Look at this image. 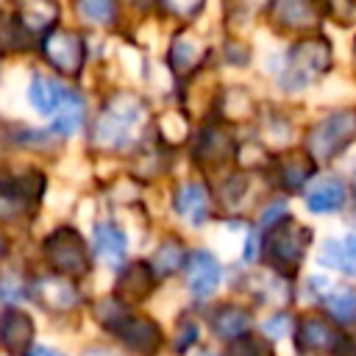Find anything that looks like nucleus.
<instances>
[{"label": "nucleus", "instance_id": "f257e3e1", "mask_svg": "<svg viewBox=\"0 0 356 356\" xmlns=\"http://www.w3.org/2000/svg\"><path fill=\"white\" fill-rule=\"evenodd\" d=\"M331 67V44L323 36H303L295 42L286 53L284 72H281V86L286 92H300L320 81Z\"/></svg>", "mask_w": 356, "mask_h": 356}, {"label": "nucleus", "instance_id": "f03ea898", "mask_svg": "<svg viewBox=\"0 0 356 356\" xmlns=\"http://www.w3.org/2000/svg\"><path fill=\"white\" fill-rule=\"evenodd\" d=\"M356 142V106L334 108L320 117L306 134V153L314 161H331Z\"/></svg>", "mask_w": 356, "mask_h": 356}, {"label": "nucleus", "instance_id": "7ed1b4c3", "mask_svg": "<svg viewBox=\"0 0 356 356\" xmlns=\"http://www.w3.org/2000/svg\"><path fill=\"white\" fill-rule=\"evenodd\" d=\"M142 120H145V108L136 97H114L97 117L92 136L100 147H122L125 142H131Z\"/></svg>", "mask_w": 356, "mask_h": 356}, {"label": "nucleus", "instance_id": "20e7f679", "mask_svg": "<svg viewBox=\"0 0 356 356\" xmlns=\"http://www.w3.org/2000/svg\"><path fill=\"white\" fill-rule=\"evenodd\" d=\"M312 242V231L300 222H295L292 217L275 222L264 239V253L270 256L273 267L281 270V273H292L300 261H303V253Z\"/></svg>", "mask_w": 356, "mask_h": 356}, {"label": "nucleus", "instance_id": "39448f33", "mask_svg": "<svg viewBox=\"0 0 356 356\" xmlns=\"http://www.w3.org/2000/svg\"><path fill=\"white\" fill-rule=\"evenodd\" d=\"M42 250H44L50 267L56 273H61L64 278H81L92 267L86 242L81 239V234L75 228H58V231H53L44 239Z\"/></svg>", "mask_w": 356, "mask_h": 356}, {"label": "nucleus", "instance_id": "423d86ee", "mask_svg": "<svg viewBox=\"0 0 356 356\" xmlns=\"http://www.w3.org/2000/svg\"><path fill=\"white\" fill-rule=\"evenodd\" d=\"M295 342L303 353H325V356H345L348 337L339 323H331L323 314H303L295 325Z\"/></svg>", "mask_w": 356, "mask_h": 356}, {"label": "nucleus", "instance_id": "0eeeda50", "mask_svg": "<svg viewBox=\"0 0 356 356\" xmlns=\"http://www.w3.org/2000/svg\"><path fill=\"white\" fill-rule=\"evenodd\" d=\"M106 325L125 342V348L136 350L139 356H150V353H156L159 345H161V331H159V325H156L153 320H147V317H128V314L117 312V314H111V317L106 320Z\"/></svg>", "mask_w": 356, "mask_h": 356}, {"label": "nucleus", "instance_id": "6e6552de", "mask_svg": "<svg viewBox=\"0 0 356 356\" xmlns=\"http://www.w3.org/2000/svg\"><path fill=\"white\" fill-rule=\"evenodd\" d=\"M44 58L64 75H75L83 64V39L75 31H50L42 42Z\"/></svg>", "mask_w": 356, "mask_h": 356}, {"label": "nucleus", "instance_id": "1a4fd4ad", "mask_svg": "<svg viewBox=\"0 0 356 356\" xmlns=\"http://www.w3.org/2000/svg\"><path fill=\"white\" fill-rule=\"evenodd\" d=\"M348 195H350V189H348L345 178L323 175L306 189V206L314 214H331V211H339L348 203Z\"/></svg>", "mask_w": 356, "mask_h": 356}, {"label": "nucleus", "instance_id": "9d476101", "mask_svg": "<svg viewBox=\"0 0 356 356\" xmlns=\"http://www.w3.org/2000/svg\"><path fill=\"white\" fill-rule=\"evenodd\" d=\"M33 342V320L22 309L0 312V348L8 353H28Z\"/></svg>", "mask_w": 356, "mask_h": 356}, {"label": "nucleus", "instance_id": "9b49d317", "mask_svg": "<svg viewBox=\"0 0 356 356\" xmlns=\"http://www.w3.org/2000/svg\"><path fill=\"white\" fill-rule=\"evenodd\" d=\"M220 278H222L220 261H217L209 250H197V253L189 256L186 284H189V292H192L195 298H209V295L220 286Z\"/></svg>", "mask_w": 356, "mask_h": 356}, {"label": "nucleus", "instance_id": "f8f14e48", "mask_svg": "<svg viewBox=\"0 0 356 356\" xmlns=\"http://www.w3.org/2000/svg\"><path fill=\"white\" fill-rule=\"evenodd\" d=\"M156 278L159 275L153 273L150 264L134 261L131 267L122 270V275L117 281V300H122V303H139V300H145L153 292Z\"/></svg>", "mask_w": 356, "mask_h": 356}, {"label": "nucleus", "instance_id": "ddd939ff", "mask_svg": "<svg viewBox=\"0 0 356 356\" xmlns=\"http://www.w3.org/2000/svg\"><path fill=\"white\" fill-rule=\"evenodd\" d=\"M273 14H275V22L286 31H306L317 22L314 0H275Z\"/></svg>", "mask_w": 356, "mask_h": 356}, {"label": "nucleus", "instance_id": "4468645a", "mask_svg": "<svg viewBox=\"0 0 356 356\" xmlns=\"http://www.w3.org/2000/svg\"><path fill=\"white\" fill-rule=\"evenodd\" d=\"M314 172V159L306 153V150H292L281 159V167H278V184L286 189V192H300L306 186V181L312 178Z\"/></svg>", "mask_w": 356, "mask_h": 356}, {"label": "nucleus", "instance_id": "2eb2a0df", "mask_svg": "<svg viewBox=\"0 0 356 356\" xmlns=\"http://www.w3.org/2000/svg\"><path fill=\"white\" fill-rule=\"evenodd\" d=\"M317 300L325 306V312H328L339 325H353V323H356V289H353V286H345V284L331 286V284H328V289H325Z\"/></svg>", "mask_w": 356, "mask_h": 356}, {"label": "nucleus", "instance_id": "dca6fc26", "mask_svg": "<svg viewBox=\"0 0 356 356\" xmlns=\"http://www.w3.org/2000/svg\"><path fill=\"white\" fill-rule=\"evenodd\" d=\"M175 211H178V217H184L192 225L206 222V217H209V195H206V189L200 184H184L175 192Z\"/></svg>", "mask_w": 356, "mask_h": 356}, {"label": "nucleus", "instance_id": "f3484780", "mask_svg": "<svg viewBox=\"0 0 356 356\" xmlns=\"http://www.w3.org/2000/svg\"><path fill=\"white\" fill-rule=\"evenodd\" d=\"M33 292H36V298H39L42 306H47V309H58V312L75 306V300H78V292H75L72 281H70V278H56V275H50V278H39Z\"/></svg>", "mask_w": 356, "mask_h": 356}, {"label": "nucleus", "instance_id": "a211bd4d", "mask_svg": "<svg viewBox=\"0 0 356 356\" xmlns=\"http://www.w3.org/2000/svg\"><path fill=\"white\" fill-rule=\"evenodd\" d=\"M248 325H250V314H248V309H242L236 303L220 306L214 312V317H211V328L222 339H239V337H245L248 334Z\"/></svg>", "mask_w": 356, "mask_h": 356}, {"label": "nucleus", "instance_id": "6ab92c4d", "mask_svg": "<svg viewBox=\"0 0 356 356\" xmlns=\"http://www.w3.org/2000/svg\"><path fill=\"white\" fill-rule=\"evenodd\" d=\"M64 89H67V86H61V83H56V81H50V78L36 75V78L31 81V89H28L31 106H33L39 114H44V117H56V111H58V106H61V100H64Z\"/></svg>", "mask_w": 356, "mask_h": 356}, {"label": "nucleus", "instance_id": "aec40b11", "mask_svg": "<svg viewBox=\"0 0 356 356\" xmlns=\"http://www.w3.org/2000/svg\"><path fill=\"white\" fill-rule=\"evenodd\" d=\"M125 248H128L125 234H122L117 225L100 222V225L95 228V250H97V256H100L108 267H117V264L122 261Z\"/></svg>", "mask_w": 356, "mask_h": 356}, {"label": "nucleus", "instance_id": "412c9836", "mask_svg": "<svg viewBox=\"0 0 356 356\" xmlns=\"http://www.w3.org/2000/svg\"><path fill=\"white\" fill-rule=\"evenodd\" d=\"M81 122H83V100L75 89H64V100L53 117V131L70 136L81 128Z\"/></svg>", "mask_w": 356, "mask_h": 356}, {"label": "nucleus", "instance_id": "4be33fe9", "mask_svg": "<svg viewBox=\"0 0 356 356\" xmlns=\"http://www.w3.org/2000/svg\"><path fill=\"white\" fill-rule=\"evenodd\" d=\"M56 19V3L53 0H19V22L25 31L39 33Z\"/></svg>", "mask_w": 356, "mask_h": 356}, {"label": "nucleus", "instance_id": "5701e85b", "mask_svg": "<svg viewBox=\"0 0 356 356\" xmlns=\"http://www.w3.org/2000/svg\"><path fill=\"white\" fill-rule=\"evenodd\" d=\"M320 264L337 270V273H345V275H356V259L353 253L348 250L345 242H337V239H328L320 250Z\"/></svg>", "mask_w": 356, "mask_h": 356}, {"label": "nucleus", "instance_id": "b1692460", "mask_svg": "<svg viewBox=\"0 0 356 356\" xmlns=\"http://www.w3.org/2000/svg\"><path fill=\"white\" fill-rule=\"evenodd\" d=\"M181 264H184V245L170 239V242H164V245L156 248V253H153V264H150V267H153L156 275L164 278V275H172Z\"/></svg>", "mask_w": 356, "mask_h": 356}, {"label": "nucleus", "instance_id": "393cba45", "mask_svg": "<svg viewBox=\"0 0 356 356\" xmlns=\"http://www.w3.org/2000/svg\"><path fill=\"white\" fill-rule=\"evenodd\" d=\"M231 145H228V136L222 131H206L203 142H200V159H209V161H222L228 156Z\"/></svg>", "mask_w": 356, "mask_h": 356}, {"label": "nucleus", "instance_id": "a878e982", "mask_svg": "<svg viewBox=\"0 0 356 356\" xmlns=\"http://www.w3.org/2000/svg\"><path fill=\"white\" fill-rule=\"evenodd\" d=\"M75 6L81 11V17H86L89 22L106 25L114 19V0H78Z\"/></svg>", "mask_w": 356, "mask_h": 356}, {"label": "nucleus", "instance_id": "bb28decb", "mask_svg": "<svg viewBox=\"0 0 356 356\" xmlns=\"http://www.w3.org/2000/svg\"><path fill=\"white\" fill-rule=\"evenodd\" d=\"M225 356H275V353H273V345L259 337H239L231 342Z\"/></svg>", "mask_w": 356, "mask_h": 356}, {"label": "nucleus", "instance_id": "cd10ccee", "mask_svg": "<svg viewBox=\"0 0 356 356\" xmlns=\"http://www.w3.org/2000/svg\"><path fill=\"white\" fill-rule=\"evenodd\" d=\"M22 295H25V281L19 275L8 273V275L0 278V300L3 303H17Z\"/></svg>", "mask_w": 356, "mask_h": 356}, {"label": "nucleus", "instance_id": "c85d7f7f", "mask_svg": "<svg viewBox=\"0 0 356 356\" xmlns=\"http://www.w3.org/2000/svg\"><path fill=\"white\" fill-rule=\"evenodd\" d=\"M175 70L178 72H189L200 58H197V47L189 42H175Z\"/></svg>", "mask_w": 356, "mask_h": 356}, {"label": "nucleus", "instance_id": "c756f323", "mask_svg": "<svg viewBox=\"0 0 356 356\" xmlns=\"http://www.w3.org/2000/svg\"><path fill=\"white\" fill-rule=\"evenodd\" d=\"M325 11H328L337 22L348 25V22L356 19V0H325Z\"/></svg>", "mask_w": 356, "mask_h": 356}, {"label": "nucleus", "instance_id": "7c9ffc66", "mask_svg": "<svg viewBox=\"0 0 356 356\" xmlns=\"http://www.w3.org/2000/svg\"><path fill=\"white\" fill-rule=\"evenodd\" d=\"M164 6L172 11V14H181V17H192L200 11L203 0H164Z\"/></svg>", "mask_w": 356, "mask_h": 356}, {"label": "nucleus", "instance_id": "2f4dec72", "mask_svg": "<svg viewBox=\"0 0 356 356\" xmlns=\"http://www.w3.org/2000/svg\"><path fill=\"white\" fill-rule=\"evenodd\" d=\"M264 331H267L270 337H284V334H289V314H275V317L264 325Z\"/></svg>", "mask_w": 356, "mask_h": 356}, {"label": "nucleus", "instance_id": "473e14b6", "mask_svg": "<svg viewBox=\"0 0 356 356\" xmlns=\"http://www.w3.org/2000/svg\"><path fill=\"white\" fill-rule=\"evenodd\" d=\"M25 356H61V353L53 350V348H31Z\"/></svg>", "mask_w": 356, "mask_h": 356}, {"label": "nucleus", "instance_id": "72a5a7b5", "mask_svg": "<svg viewBox=\"0 0 356 356\" xmlns=\"http://www.w3.org/2000/svg\"><path fill=\"white\" fill-rule=\"evenodd\" d=\"M345 245H348V250L353 253V259H356V234H350L348 239H345Z\"/></svg>", "mask_w": 356, "mask_h": 356}, {"label": "nucleus", "instance_id": "f704fd0d", "mask_svg": "<svg viewBox=\"0 0 356 356\" xmlns=\"http://www.w3.org/2000/svg\"><path fill=\"white\" fill-rule=\"evenodd\" d=\"M86 356H111V353H106V350H92V353H86Z\"/></svg>", "mask_w": 356, "mask_h": 356}, {"label": "nucleus", "instance_id": "c9c22d12", "mask_svg": "<svg viewBox=\"0 0 356 356\" xmlns=\"http://www.w3.org/2000/svg\"><path fill=\"white\" fill-rule=\"evenodd\" d=\"M3 250H6V242H3V236H0V256H3Z\"/></svg>", "mask_w": 356, "mask_h": 356}, {"label": "nucleus", "instance_id": "e433bc0d", "mask_svg": "<svg viewBox=\"0 0 356 356\" xmlns=\"http://www.w3.org/2000/svg\"><path fill=\"white\" fill-rule=\"evenodd\" d=\"M200 356H214V353H200Z\"/></svg>", "mask_w": 356, "mask_h": 356}, {"label": "nucleus", "instance_id": "4c0bfd02", "mask_svg": "<svg viewBox=\"0 0 356 356\" xmlns=\"http://www.w3.org/2000/svg\"><path fill=\"white\" fill-rule=\"evenodd\" d=\"M353 56H356V47H353Z\"/></svg>", "mask_w": 356, "mask_h": 356}]
</instances>
